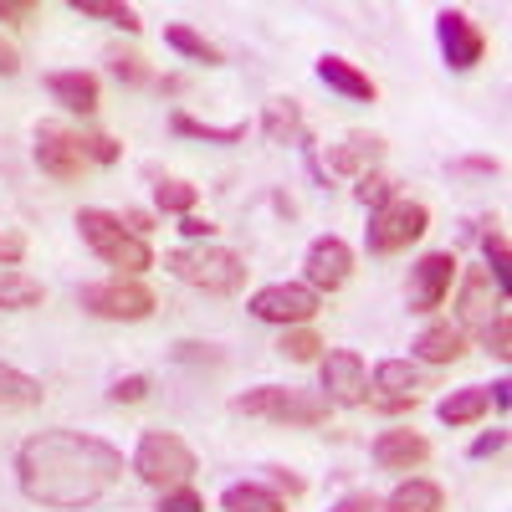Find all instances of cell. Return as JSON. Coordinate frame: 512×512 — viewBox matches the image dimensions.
<instances>
[{
    "label": "cell",
    "instance_id": "6da1fadb",
    "mask_svg": "<svg viewBox=\"0 0 512 512\" xmlns=\"http://www.w3.org/2000/svg\"><path fill=\"white\" fill-rule=\"evenodd\" d=\"M123 477V451L88 431H41L16 451V482L41 507H88Z\"/></svg>",
    "mask_w": 512,
    "mask_h": 512
},
{
    "label": "cell",
    "instance_id": "7a4b0ae2",
    "mask_svg": "<svg viewBox=\"0 0 512 512\" xmlns=\"http://www.w3.org/2000/svg\"><path fill=\"white\" fill-rule=\"evenodd\" d=\"M164 267L175 272L185 287H200V292H210V297L241 292V287H246V272H251L241 251L216 246V241H190V246H180V251H169Z\"/></svg>",
    "mask_w": 512,
    "mask_h": 512
},
{
    "label": "cell",
    "instance_id": "3957f363",
    "mask_svg": "<svg viewBox=\"0 0 512 512\" xmlns=\"http://www.w3.org/2000/svg\"><path fill=\"white\" fill-rule=\"evenodd\" d=\"M231 410L251 420H272V425H297V431H318L333 415V405L318 390H297V384H256V390L231 400Z\"/></svg>",
    "mask_w": 512,
    "mask_h": 512
},
{
    "label": "cell",
    "instance_id": "277c9868",
    "mask_svg": "<svg viewBox=\"0 0 512 512\" xmlns=\"http://www.w3.org/2000/svg\"><path fill=\"white\" fill-rule=\"evenodd\" d=\"M77 231H82V241H88V251L98 256V262L118 267V277H139V272L154 267L149 241L128 231L123 216H113V210H98V205L77 210Z\"/></svg>",
    "mask_w": 512,
    "mask_h": 512
},
{
    "label": "cell",
    "instance_id": "5b68a950",
    "mask_svg": "<svg viewBox=\"0 0 512 512\" xmlns=\"http://www.w3.org/2000/svg\"><path fill=\"white\" fill-rule=\"evenodd\" d=\"M134 472H139V482H149L154 492H169V487H185V482L200 472V461H195V451H190L175 431H149V436H139Z\"/></svg>",
    "mask_w": 512,
    "mask_h": 512
},
{
    "label": "cell",
    "instance_id": "8992f818",
    "mask_svg": "<svg viewBox=\"0 0 512 512\" xmlns=\"http://www.w3.org/2000/svg\"><path fill=\"white\" fill-rule=\"evenodd\" d=\"M425 231H431V210H425L420 200H405V195H395L390 205L369 210L364 246H369V256H395V251H405L410 241H420Z\"/></svg>",
    "mask_w": 512,
    "mask_h": 512
},
{
    "label": "cell",
    "instance_id": "52a82bcc",
    "mask_svg": "<svg viewBox=\"0 0 512 512\" xmlns=\"http://www.w3.org/2000/svg\"><path fill=\"white\" fill-rule=\"evenodd\" d=\"M77 303L88 308L93 318H108V323H144L154 318V292L134 277H108V282H88L77 292Z\"/></svg>",
    "mask_w": 512,
    "mask_h": 512
},
{
    "label": "cell",
    "instance_id": "ba28073f",
    "mask_svg": "<svg viewBox=\"0 0 512 512\" xmlns=\"http://www.w3.org/2000/svg\"><path fill=\"white\" fill-rule=\"evenodd\" d=\"M251 318L262 323H277V328H303L323 313V297L308 287V282H267L251 292Z\"/></svg>",
    "mask_w": 512,
    "mask_h": 512
},
{
    "label": "cell",
    "instance_id": "9c48e42d",
    "mask_svg": "<svg viewBox=\"0 0 512 512\" xmlns=\"http://www.w3.org/2000/svg\"><path fill=\"white\" fill-rule=\"evenodd\" d=\"M318 395L333 410H359L369 405V369L354 349H328L318 359Z\"/></svg>",
    "mask_w": 512,
    "mask_h": 512
},
{
    "label": "cell",
    "instance_id": "30bf717a",
    "mask_svg": "<svg viewBox=\"0 0 512 512\" xmlns=\"http://www.w3.org/2000/svg\"><path fill=\"white\" fill-rule=\"evenodd\" d=\"M36 164L41 175L57 180V185H77L88 175V159H82V134L62 123H36Z\"/></svg>",
    "mask_w": 512,
    "mask_h": 512
},
{
    "label": "cell",
    "instance_id": "8fae6325",
    "mask_svg": "<svg viewBox=\"0 0 512 512\" xmlns=\"http://www.w3.org/2000/svg\"><path fill=\"white\" fill-rule=\"evenodd\" d=\"M456 251H425L420 262L410 267V287H405V297H410V313H436L446 297H451V282H456Z\"/></svg>",
    "mask_w": 512,
    "mask_h": 512
},
{
    "label": "cell",
    "instance_id": "7c38bea8",
    "mask_svg": "<svg viewBox=\"0 0 512 512\" xmlns=\"http://www.w3.org/2000/svg\"><path fill=\"white\" fill-rule=\"evenodd\" d=\"M436 41H441V57H446L451 72H472V67L487 57L482 26L466 16V11H456V6H446V11L436 16Z\"/></svg>",
    "mask_w": 512,
    "mask_h": 512
},
{
    "label": "cell",
    "instance_id": "4fadbf2b",
    "mask_svg": "<svg viewBox=\"0 0 512 512\" xmlns=\"http://www.w3.org/2000/svg\"><path fill=\"white\" fill-rule=\"evenodd\" d=\"M354 277V246L344 236H318L303 256V282L323 297V292H338Z\"/></svg>",
    "mask_w": 512,
    "mask_h": 512
},
{
    "label": "cell",
    "instance_id": "5bb4252c",
    "mask_svg": "<svg viewBox=\"0 0 512 512\" xmlns=\"http://www.w3.org/2000/svg\"><path fill=\"white\" fill-rule=\"evenodd\" d=\"M369 456H374L379 472H415V466L431 461V441H425L420 431H410V425H395V431L374 436Z\"/></svg>",
    "mask_w": 512,
    "mask_h": 512
},
{
    "label": "cell",
    "instance_id": "9a60e30c",
    "mask_svg": "<svg viewBox=\"0 0 512 512\" xmlns=\"http://www.w3.org/2000/svg\"><path fill=\"white\" fill-rule=\"evenodd\" d=\"M456 308H461V323H456L461 333H466V328L482 333V328L507 308V297L497 292V282L487 277V267H472V272H466V282H461V303H456Z\"/></svg>",
    "mask_w": 512,
    "mask_h": 512
},
{
    "label": "cell",
    "instance_id": "2e32d148",
    "mask_svg": "<svg viewBox=\"0 0 512 512\" xmlns=\"http://www.w3.org/2000/svg\"><path fill=\"white\" fill-rule=\"evenodd\" d=\"M47 93L67 108V113H98V77L82 72V67H67V72H47Z\"/></svg>",
    "mask_w": 512,
    "mask_h": 512
},
{
    "label": "cell",
    "instance_id": "e0dca14e",
    "mask_svg": "<svg viewBox=\"0 0 512 512\" xmlns=\"http://www.w3.org/2000/svg\"><path fill=\"white\" fill-rule=\"evenodd\" d=\"M384 159V139L374 134H349L344 144H333L328 149V175H369V169Z\"/></svg>",
    "mask_w": 512,
    "mask_h": 512
},
{
    "label": "cell",
    "instance_id": "ac0fdd59",
    "mask_svg": "<svg viewBox=\"0 0 512 512\" xmlns=\"http://www.w3.org/2000/svg\"><path fill=\"white\" fill-rule=\"evenodd\" d=\"M318 82H328V88H333V93H344L349 103H374V98H379L374 77L359 72V67L344 62V57H318Z\"/></svg>",
    "mask_w": 512,
    "mask_h": 512
},
{
    "label": "cell",
    "instance_id": "d6986e66",
    "mask_svg": "<svg viewBox=\"0 0 512 512\" xmlns=\"http://www.w3.org/2000/svg\"><path fill=\"white\" fill-rule=\"evenodd\" d=\"M410 354H415V364H456L466 354V333L456 323H431L410 344Z\"/></svg>",
    "mask_w": 512,
    "mask_h": 512
},
{
    "label": "cell",
    "instance_id": "ffe728a7",
    "mask_svg": "<svg viewBox=\"0 0 512 512\" xmlns=\"http://www.w3.org/2000/svg\"><path fill=\"white\" fill-rule=\"evenodd\" d=\"M420 384H425V374L415 359H379L369 374V390H384V400H410Z\"/></svg>",
    "mask_w": 512,
    "mask_h": 512
},
{
    "label": "cell",
    "instance_id": "44dd1931",
    "mask_svg": "<svg viewBox=\"0 0 512 512\" xmlns=\"http://www.w3.org/2000/svg\"><path fill=\"white\" fill-rule=\"evenodd\" d=\"M41 395H47V390H41V379H36V374H26V369H16V364L0 359V415L36 410Z\"/></svg>",
    "mask_w": 512,
    "mask_h": 512
},
{
    "label": "cell",
    "instance_id": "7402d4cb",
    "mask_svg": "<svg viewBox=\"0 0 512 512\" xmlns=\"http://www.w3.org/2000/svg\"><path fill=\"white\" fill-rule=\"evenodd\" d=\"M262 134L272 144H303L308 128H303V103L297 98H272L267 113H262Z\"/></svg>",
    "mask_w": 512,
    "mask_h": 512
},
{
    "label": "cell",
    "instance_id": "603a6c76",
    "mask_svg": "<svg viewBox=\"0 0 512 512\" xmlns=\"http://www.w3.org/2000/svg\"><path fill=\"white\" fill-rule=\"evenodd\" d=\"M441 507H446V492L436 482H425V477L400 482L390 497L379 502V512H441Z\"/></svg>",
    "mask_w": 512,
    "mask_h": 512
},
{
    "label": "cell",
    "instance_id": "cb8c5ba5",
    "mask_svg": "<svg viewBox=\"0 0 512 512\" xmlns=\"http://www.w3.org/2000/svg\"><path fill=\"white\" fill-rule=\"evenodd\" d=\"M436 415H441L446 425H477V420L487 415V384H461V390H451V395L436 405Z\"/></svg>",
    "mask_w": 512,
    "mask_h": 512
},
{
    "label": "cell",
    "instance_id": "d4e9b609",
    "mask_svg": "<svg viewBox=\"0 0 512 512\" xmlns=\"http://www.w3.org/2000/svg\"><path fill=\"white\" fill-rule=\"evenodd\" d=\"M41 297H47V287H41L31 272H21V267L0 272V313H26V308H41Z\"/></svg>",
    "mask_w": 512,
    "mask_h": 512
},
{
    "label": "cell",
    "instance_id": "484cf974",
    "mask_svg": "<svg viewBox=\"0 0 512 512\" xmlns=\"http://www.w3.org/2000/svg\"><path fill=\"white\" fill-rule=\"evenodd\" d=\"M221 507L226 512H287V502L272 487H262V482H231L221 492Z\"/></svg>",
    "mask_w": 512,
    "mask_h": 512
},
{
    "label": "cell",
    "instance_id": "4316f807",
    "mask_svg": "<svg viewBox=\"0 0 512 512\" xmlns=\"http://www.w3.org/2000/svg\"><path fill=\"white\" fill-rule=\"evenodd\" d=\"M169 128H175L180 139H200V144H241V139H246V123L216 128V123H200V118H190L185 108H175V113H169Z\"/></svg>",
    "mask_w": 512,
    "mask_h": 512
},
{
    "label": "cell",
    "instance_id": "83f0119b",
    "mask_svg": "<svg viewBox=\"0 0 512 512\" xmlns=\"http://www.w3.org/2000/svg\"><path fill=\"white\" fill-rule=\"evenodd\" d=\"M482 256H487V277L497 282V292L507 297V277H512V251H507V236L497 231V216L482 221Z\"/></svg>",
    "mask_w": 512,
    "mask_h": 512
},
{
    "label": "cell",
    "instance_id": "f1b7e54d",
    "mask_svg": "<svg viewBox=\"0 0 512 512\" xmlns=\"http://www.w3.org/2000/svg\"><path fill=\"white\" fill-rule=\"evenodd\" d=\"M164 47H175L180 57H190V62H205V67H221V62H226L216 41H205L195 26H164Z\"/></svg>",
    "mask_w": 512,
    "mask_h": 512
},
{
    "label": "cell",
    "instance_id": "f546056e",
    "mask_svg": "<svg viewBox=\"0 0 512 512\" xmlns=\"http://www.w3.org/2000/svg\"><path fill=\"white\" fill-rule=\"evenodd\" d=\"M72 11H77V16H88V21H108V26H123L128 36H134V31H144L139 11H134V6H123V0H72Z\"/></svg>",
    "mask_w": 512,
    "mask_h": 512
},
{
    "label": "cell",
    "instance_id": "4dcf8cb0",
    "mask_svg": "<svg viewBox=\"0 0 512 512\" xmlns=\"http://www.w3.org/2000/svg\"><path fill=\"white\" fill-rule=\"evenodd\" d=\"M108 57V72L123 82V88H144V82H154V72H149V62L134 52V47H108L103 52Z\"/></svg>",
    "mask_w": 512,
    "mask_h": 512
},
{
    "label": "cell",
    "instance_id": "1f68e13d",
    "mask_svg": "<svg viewBox=\"0 0 512 512\" xmlns=\"http://www.w3.org/2000/svg\"><path fill=\"white\" fill-rule=\"evenodd\" d=\"M195 200H200V190H195L190 180H159V185H154V205L169 210V216H190Z\"/></svg>",
    "mask_w": 512,
    "mask_h": 512
},
{
    "label": "cell",
    "instance_id": "d6a6232c",
    "mask_svg": "<svg viewBox=\"0 0 512 512\" xmlns=\"http://www.w3.org/2000/svg\"><path fill=\"white\" fill-rule=\"evenodd\" d=\"M400 190H395V180L390 175H379V169H369V175H359L354 180V200L359 205H369V210H379V205H390Z\"/></svg>",
    "mask_w": 512,
    "mask_h": 512
},
{
    "label": "cell",
    "instance_id": "836d02e7",
    "mask_svg": "<svg viewBox=\"0 0 512 512\" xmlns=\"http://www.w3.org/2000/svg\"><path fill=\"white\" fill-rule=\"evenodd\" d=\"M292 364H313L318 359V349H323V338L318 333H308V328H282V344H277Z\"/></svg>",
    "mask_w": 512,
    "mask_h": 512
},
{
    "label": "cell",
    "instance_id": "e575fe53",
    "mask_svg": "<svg viewBox=\"0 0 512 512\" xmlns=\"http://www.w3.org/2000/svg\"><path fill=\"white\" fill-rule=\"evenodd\" d=\"M477 338H482V349H487V354L507 359V354H512V318H507V308H502V313H497V318L477 333Z\"/></svg>",
    "mask_w": 512,
    "mask_h": 512
},
{
    "label": "cell",
    "instance_id": "d590c367",
    "mask_svg": "<svg viewBox=\"0 0 512 512\" xmlns=\"http://www.w3.org/2000/svg\"><path fill=\"white\" fill-rule=\"evenodd\" d=\"M144 395H149V374H123V379H113V390H108L113 405H139Z\"/></svg>",
    "mask_w": 512,
    "mask_h": 512
},
{
    "label": "cell",
    "instance_id": "8d00e7d4",
    "mask_svg": "<svg viewBox=\"0 0 512 512\" xmlns=\"http://www.w3.org/2000/svg\"><path fill=\"white\" fill-rule=\"evenodd\" d=\"M82 159L88 164H118V144L108 134H82Z\"/></svg>",
    "mask_w": 512,
    "mask_h": 512
},
{
    "label": "cell",
    "instance_id": "74e56055",
    "mask_svg": "<svg viewBox=\"0 0 512 512\" xmlns=\"http://www.w3.org/2000/svg\"><path fill=\"white\" fill-rule=\"evenodd\" d=\"M159 512H205V502L190 487H169V492H159Z\"/></svg>",
    "mask_w": 512,
    "mask_h": 512
},
{
    "label": "cell",
    "instance_id": "f35d334b",
    "mask_svg": "<svg viewBox=\"0 0 512 512\" xmlns=\"http://www.w3.org/2000/svg\"><path fill=\"white\" fill-rule=\"evenodd\" d=\"M502 451H507V425H497V431H482L466 456H472V461H487V456H502Z\"/></svg>",
    "mask_w": 512,
    "mask_h": 512
},
{
    "label": "cell",
    "instance_id": "ab89813d",
    "mask_svg": "<svg viewBox=\"0 0 512 512\" xmlns=\"http://www.w3.org/2000/svg\"><path fill=\"white\" fill-rule=\"evenodd\" d=\"M26 256V236L21 231H0V267H21Z\"/></svg>",
    "mask_w": 512,
    "mask_h": 512
},
{
    "label": "cell",
    "instance_id": "60d3db41",
    "mask_svg": "<svg viewBox=\"0 0 512 512\" xmlns=\"http://www.w3.org/2000/svg\"><path fill=\"white\" fill-rule=\"evenodd\" d=\"M175 359L180 364H221L216 344H175Z\"/></svg>",
    "mask_w": 512,
    "mask_h": 512
},
{
    "label": "cell",
    "instance_id": "b9f144b4",
    "mask_svg": "<svg viewBox=\"0 0 512 512\" xmlns=\"http://www.w3.org/2000/svg\"><path fill=\"white\" fill-rule=\"evenodd\" d=\"M328 512H379V497H369V492H349V497H338Z\"/></svg>",
    "mask_w": 512,
    "mask_h": 512
},
{
    "label": "cell",
    "instance_id": "7bdbcfd3",
    "mask_svg": "<svg viewBox=\"0 0 512 512\" xmlns=\"http://www.w3.org/2000/svg\"><path fill=\"white\" fill-rule=\"evenodd\" d=\"M267 477H272V492H277V497H282V492H287V497L303 492V477H292L287 466H267Z\"/></svg>",
    "mask_w": 512,
    "mask_h": 512
},
{
    "label": "cell",
    "instance_id": "ee69618b",
    "mask_svg": "<svg viewBox=\"0 0 512 512\" xmlns=\"http://www.w3.org/2000/svg\"><path fill=\"white\" fill-rule=\"evenodd\" d=\"M36 16V0H0V21H31Z\"/></svg>",
    "mask_w": 512,
    "mask_h": 512
},
{
    "label": "cell",
    "instance_id": "f6af8a7d",
    "mask_svg": "<svg viewBox=\"0 0 512 512\" xmlns=\"http://www.w3.org/2000/svg\"><path fill=\"white\" fill-rule=\"evenodd\" d=\"M16 72H21V52L0 36V77H16Z\"/></svg>",
    "mask_w": 512,
    "mask_h": 512
},
{
    "label": "cell",
    "instance_id": "bcb514c9",
    "mask_svg": "<svg viewBox=\"0 0 512 512\" xmlns=\"http://www.w3.org/2000/svg\"><path fill=\"white\" fill-rule=\"evenodd\" d=\"M123 226L134 231V236H149L154 231V216H149V210H123Z\"/></svg>",
    "mask_w": 512,
    "mask_h": 512
},
{
    "label": "cell",
    "instance_id": "7dc6e473",
    "mask_svg": "<svg viewBox=\"0 0 512 512\" xmlns=\"http://www.w3.org/2000/svg\"><path fill=\"white\" fill-rule=\"evenodd\" d=\"M180 231H185L190 241H210V236H216V226L200 221V216H185V221H180Z\"/></svg>",
    "mask_w": 512,
    "mask_h": 512
},
{
    "label": "cell",
    "instance_id": "c3c4849f",
    "mask_svg": "<svg viewBox=\"0 0 512 512\" xmlns=\"http://www.w3.org/2000/svg\"><path fill=\"white\" fill-rule=\"evenodd\" d=\"M487 405H497V410L512 405V379H497V384H492V390H487Z\"/></svg>",
    "mask_w": 512,
    "mask_h": 512
},
{
    "label": "cell",
    "instance_id": "681fc988",
    "mask_svg": "<svg viewBox=\"0 0 512 512\" xmlns=\"http://www.w3.org/2000/svg\"><path fill=\"white\" fill-rule=\"evenodd\" d=\"M456 169H477V175H497V159H461Z\"/></svg>",
    "mask_w": 512,
    "mask_h": 512
}]
</instances>
